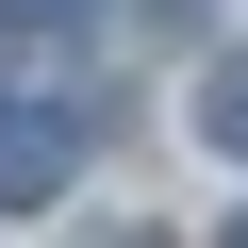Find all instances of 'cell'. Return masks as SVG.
I'll use <instances>...</instances> for the list:
<instances>
[{
  "instance_id": "1",
  "label": "cell",
  "mask_w": 248,
  "mask_h": 248,
  "mask_svg": "<svg viewBox=\"0 0 248 248\" xmlns=\"http://www.w3.org/2000/svg\"><path fill=\"white\" fill-rule=\"evenodd\" d=\"M66 166H83V116L66 99H0V215L66 199Z\"/></svg>"
},
{
  "instance_id": "3",
  "label": "cell",
  "mask_w": 248,
  "mask_h": 248,
  "mask_svg": "<svg viewBox=\"0 0 248 248\" xmlns=\"http://www.w3.org/2000/svg\"><path fill=\"white\" fill-rule=\"evenodd\" d=\"M0 17H99V0H0Z\"/></svg>"
},
{
  "instance_id": "2",
  "label": "cell",
  "mask_w": 248,
  "mask_h": 248,
  "mask_svg": "<svg viewBox=\"0 0 248 248\" xmlns=\"http://www.w3.org/2000/svg\"><path fill=\"white\" fill-rule=\"evenodd\" d=\"M199 133L248 166V50H215V66H199Z\"/></svg>"
}]
</instances>
